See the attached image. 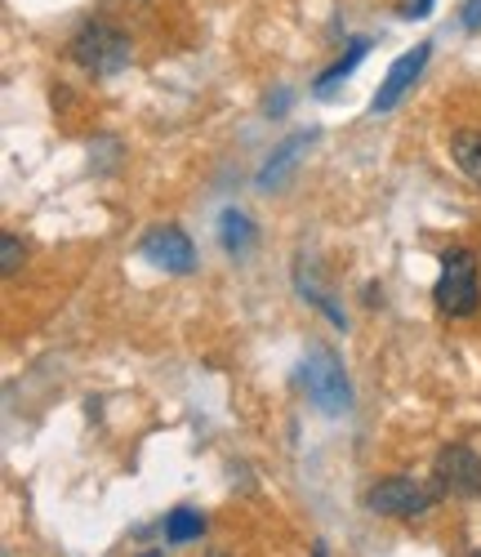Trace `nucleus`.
<instances>
[{
    "label": "nucleus",
    "mask_w": 481,
    "mask_h": 557,
    "mask_svg": "<svg viewBox=\"0 0 481 557\" xmlns=\"http://www.w3.org/2000/svg\"><path fill=\"white\" fill-rule=\"evenodd\" d=\"M437 491L442 495H455V499H477L481 495V455L472 446H446L437 455Z\"/></svg>",
    "instance_id": "5"
},
{
    "label": "nucleus",
    "mask_w": 481,
    "mask_h": 557,
    "mask_svg": "<svg viewBox=\"0 0 481 557\" xmlns=\"http://www.w3.org/2000/svg\"><path fill=\"white\" fill-rule=\"evenodd\" d=\"M312 557H325V544H317V548H312Z\"/></svg>",
    "instance_id": "16"
},
{
    "label": "nucleus",
    "mask_w": 481,
    "mask_h": 557,
    "mask_svg": "<svg viewBox=\"0 0 481 557\" xmlns=\"http://www.w3.org/2000/svg\"><path fill=\"white\" fill-rule=\"evenodd\" d=\"M432 299L446 317H472L481 304V282H477V259L464 246L442 250V276L432 286Z\"/></svg>",
    "instance_id": "2"
},
{
    "label": "nucleus",
    "mask_w": 481,
    "mask_h": 557,
    "mask_svg": "<svg viewBox=\"0 0 481 557\" xmlns=\"http://www.w3.org/2000/svg\"><path fill=\"white\" fill-rule=\"evenodd\" d=\"M72 59L85 67V72H94V76H116V72H125L130 67V59H134V45H130V36L121 32V27H112V23H85L76 36H72Z\"/></svg>",
    "instance_id": "1"
},
{
    "label": "nucleus",
    "mask_w": 481,
    "mask_h": 557,
    "mask_svg": "<svg viewBox=\"0 0 481 557\" xmlns=\"http://www.w3.org/2000/svg\"><path fill=\"white\" fill-rule=\"evenodd\" d=\"M165 535H170L174 544H192V540L206 535V518L197 513V508H174L170 522H165Z\"/></svg>",
    "instance_id": "12"
},
{
    "label": "nucleus",
    "mask_w": 481,
    "mask_h": 557,
    "mask_svg": "<svg viewBox=\"0 0 481 557\" xmlns=\"http://www.w3.org/2000/svg\"><path fill=\"white\" fill-rule=\"evenodd\" d=\"M143 557H165V553H143Z\"/></svg>",
    "instance_id": "17"
},
{
    "label": "nucleus",
    "mask_w": 481,
    "mask_h": 557,
    "mask_svg": "<svg viewBox=\"0 0 481 557\" xmlns=\"http://www.w3.org/2000/svg\"><path fill=\"white\" fill-rule=\"evenodd\" d=\"M468 557H481V548H477V553H468Z\"/></svg>",
    "instance_id": "19"
},
{
    "label": "nucleus",
    "mask_w": 481,
    "mask_h": 557,
    "mask_svg": "<svg viewBox=\"0 0 481 557\" xmlns=\"http://www.w3.org/2000/svg\"><path fill=\"white\" fill-rule=\"evenodd\" d=\"M459 18H464V27H468V32H481V0H468Z\"/></svg>",
    "instance_id": "14"
},
{
    "label": "nucleus",
    "mask_w": 481,
    "mask_h": 557,
    "mask_svg": "<svg viewBox=\"0 0 481 557\" xmlns=\"http://www.w3.org/2000/svg\"><path fill=\"white\" fill-rule=\"evenodd\" d=\"M206 557H227V553H206Z\"/></svg>",
    "instance_id": "18"
},
{
    "label": "nucleus",
    "mask_w": 481,
    "mask_h": 557,
    "mask_svg": "<svg viewBox=\"0 0 481 557\" xmlns=\"http://www.w3.org/2000/svg\"><path fill=\"white\" fill-rule=\"evenodd\" d=\"M138 255L148 263H157V268H165V272H192L197 268V250H192L183 227H152L148 237L138 242Z\"/></svg>",
    "instance_id": "6"
},
{
    "label": "nucleus",
    "mask_w": 481,
    "mask_h": 557,
    "mask_svg": "<svg viewBox=\"0 0 481 557\" xmlns=\"http://www.w3.org/2000/svg\"><path fill=\"white\" fill-rule=\"evenodd\" d=\"M428 10H432V0H406L402 18H428Z\"/></svg>",
    "instance_id": "15"
},
{
    "label": "nucleus",
    "mask_w": 481,
    "mask_h": 557,
    "mask_svg": "<svg viewBox=\"0 0 481 557\" xmlns=\"http://www.w3.org/2000/svg\"><path fill=\"white\" fill-rule=\"evenodd\" d=\"M366 504L379 518H423L432 508V491L410 478H383L366 491Z\"/></svg>",
    "instance_id": "4"
},
{
    "label": "nucleus",
    "mask_w": 481,
    "mask_h": 557,
    "mask_svg": "<svg viewBox=\"0 0 481 557\" xmlns=\"http://www.w3.org/2000/svg\"><path fill=\"white\" fill-rule=\"evenodd\" d=\"M219 242H223L227 255H246V250L255 246V223L240 214V210H227V214L219 219Z\"/></svg>",
    "instance_id": "10"
},
{
    "label": "nucleus",
    "mask_w": 481,
    "mask_h": 557,
    "mask_svg": "<svg viewBox=\"0 0 481 557\" xmlns=\"http://www.w3.org/2000/svg\"><path fill=\"white\" fill-rule=\"evenodd\" d=\"M451 157L472 183H481V129H455L451 134Z\"/></svg>",
    "instance_id": "9"
},
{
    "label": "nucleus",
    "mask_w": 481,
    "mask_h": 557,
    "mask_svg": "<svg viewBox=\"0 0 481 557\" xmlns=\"http://www.w3.org/2000/svg\"><path fill=\"white\" fill-rule=\"evenodd\" d=\"M428 54H432V45L423 40V45H415V50H406L393 67H388V76L379 81V89H374V112L383 116V112H393L402 99H406V89L419 81V72H423V63H428Z\"/></svg>",
    "instance_id": "7"
},
{
    "label": "nucleus",
    "mask_w": 481,
    "mask_h": 557,
    "mask_svg": "<svg viewBox=\"0 0 481 557\" xmlns=\"http://www.w3.org/2000/svg\"><path fill=\"white\" fill-rule=\"evenodd\" d=\"M18 263H23V242L14 237V232H5V237H0V272L14 276Z\"/></svg>",
    "instance_id": "13"
},
{
    "label": "nucleus",
    "mask_w": 481,
    "mask_h": 557,
    "mask_svg": "<svg viewBox=\"0 0 481 557\" xmlns=\"http://www.w3.org/2000/svg\"><path fill=\"white\" fill-rule=\"evenodd\" d=\"M304 384H308V397L325 414H344L353 406V388H348V375H344V361L334 357L330 348H312L304 357Z\"/></svg>",
    "instance_id": "3"
},
{
    "label": "nucleus",
    "mask_w": 481,
    "mask_h": 557,
    "mask_svg": "<svg viewBox=\"0 0 481 557\" xmlns=\"http://www.w3.org/2000/svg\"><path fill=\"white\" fill-rule=\"evenodd\" d=\"M366 50H370V40H361V36H357V40L348 45V54H344L340 63H334V67H325V76H321V81L312 85V89H317V95H330V89H334V85H340V81H344V76H348V72H353V67H357V63L366 59Z\"/></svg>",
    "instance_id": "11"
},
{
    "label": "nucleus",
    "mask_w": 481,
    "mask_h": 557,
    "mask_svg": "<svg viewBox=\"0 0 481 557\" xmlns=\"http://www.w3.org/2000/svg\"><path fill=\"white\" fill-rule=\"evenodd\" d=\"M312 138H317L312 129H299V134H291V138H285V144L276 148V157H272V161L259 170V188H276V183H281L285 174H291V170L299 165V157L308 152V144H312Z\"/></svg>",
    "instance_id": "8"
}]
</instances>
